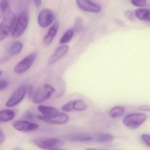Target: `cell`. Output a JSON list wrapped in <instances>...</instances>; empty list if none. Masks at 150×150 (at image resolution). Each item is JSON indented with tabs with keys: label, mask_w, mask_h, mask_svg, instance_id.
<instances>
[{
	"label": "cell",
	"mask_w": 150,
	"mask_h": 150,
	"mask_svg": "<svg viewBox=\"0 0 150 150\" xmlns=\"http://www.w3.org/2000/svg\"><path fill=\"white\" fill-rule=\"evenodd\" d=\"M141 137L144 143L150 146V135L147 134H143L141 135Z\"/></svg>",
	"instance_id": "25"
},
{
	"label": "cell",
	"mask_w": 150,
	"mask_h": 150,
	"mask_svg": "<svg viewBox=\"0 0 150 150\" xmlns=\"http://www.w3.org/2000/svg\"><path fill=\"white\" fill-rule=\"evenodd\" d=\"M74 34V29H70L66 31L62 36L59 40V42L60 44H65L69 42L73 37Z\"/></svg>",
	"instance_id": "19"
},
{
	"label": "cell",
	"mask_w": 150,
	"mask_h": 150,
	"mask_svg": "<svg viewBox=\"0 0 150 150\" xmlns=\"http://www.w3.org/2000/svg\"><path fill=\"white\" fill-rule=\"evenodd\" d=\"M42 0H35V4L37 7L40 6L42 3Z\"/></svg>",
	"instance_id": "30"
},
{
	"label": "cell",
	"mask_w": 150,
	"mask_h": 150,
	"mask_svg": "<svg viewBox=\"0 0 150 150\" xmlns=\"http://www.w3.org/2000/svg\"><path fill=\"white\" fill-rule=\"evenodd\" d=\"M38 110L41 112L42 115H49L58 112L59 110L57 108L51 106L39 105L38 107Z\"/></svg>",
	"instance_id": "17"
},
{
	"label": "cell",
	"mask_w": 150,
	"mask_h": 150,
	"mask_svg": "<svg viewBox=\"0 0 150 150\" xmlns=\"http://www.w3.org/2000/svg\"><path fill=\"white\" fill-rule=\"evenodd\" d=\"M25 117L30 121H34L35 119V117L33 113H31L30 111H27L25 113Z\"/></svg>",
	"instance_id": "26"
},
{
	"label": "cell",
	"mask_w": 150,
	"mask_h": 150,
	"mask_svg": "<svg viewBox=\"0 0 150 150\" xmlns=\"http://www.w3.org/2000/svg\"><path fill=\"white\" fill-rule=\"evenodd\" d=\"M13 127L17 130L28 132L35 131L38 129V125L24 120H16L13 122Z\"/></svg>",
	"instance_id": "10"
},
{
	"label": "cell",
	"mask_w": 150,
	"mask_h": 150,
	"mask_svg": "<svg viewBox=\"0 0 150 150\" xmlns=\"http://www.w3.org/2000/svg\"><path fill=\"white\" fill-rule=\"evenodd\" d=\"M27 91V88L25 86L22 85L17 87L8 100L6 106L10 108L19 104L24 99Z\"/></svg>",
	"instance_id": "7"
},
{
	"label": "cell",
	"mask_w": 150,
	"mask_h": 150,
	"mask_svg": "<svg viewBox=\"0 0 150 150\" xmlns=\"http://www.w3.org/2000/svg\"><path fill=\"white\" fill-rule=\"evenodd\" d=\"M37 56L36 52H33L25 57L15 67V72L16 74H21L27 71L33 65Z\"/></svg>",
	"instance_id": "5"
},
{
	"label": "cell",
	"mask_w": 150,
	"mask_h": 150,
	"mask_svg": "<svg viewBox=\"0 0 150 150\" xmlns=\"http://www.w3.org/2000/svg\"><path fill=\"white\" fill-rule=\"evenodd\" d=\"M59 26V23L56 22L50 27L43 40V43L45 46H49L52 42L57 33Z\"/></svg>",
	"instance_id": "11"
},
{
	"label": "cell",
	"mask_w": 150,
	"mask_h": 150,
	"mask_svg": "<svg viewBox=\"0 0 150 150\" xmlns=\"http://www.w3.org/2000/svg\"><path fill=\"white\" fill-rule=\"evenodd\" d=\"M125 16L127 18V20L132 22H134L136 21V17L134 14L131 11H126L125 12Z\"/></svg>",
	"instance_id": "24"
},
{
	"label": "cell",
	"mask_w": 150,
	"mask_h": 150,
	"mask_svg": "<svg viewBox=\"0 0 150 150\" xmlns=\"http://www.w3.org/2000/svg\"><path fill=\"white\" fill-rule=\"evenodd\" d=\"M131 2L134 6L139 7L145 6L147 4L146 0H131Z\"/></svg>",
	"instance_id": "23"
},
{
	"label": "cell",
	"mask_w": 150,
	"mask_h": 150,
	"mask_svg": "<svg viewBox=\"0 0 150 150\" xmlns=\"http://www.w3.org/2000/svg\"><path fill=\"white\" fill-rule=\"evenodd\" d=\"M138 109L142 111H150V106L149 105H142L138 108Z\"/></svg>",
	"instance_id": "28"
},
{
	"label": "cell",
	"mask_w": 150,
	"mask_h": 150,
	"mask_svg": "<svg viewBox=\"0 0 150 150\" xmlns=\"http://www.w3.org/2000/svg\"><path fill=\"white\" fill-rule=\"evenodd\" d=\"M38 119L41 121L55 125H63L68 122L69 117L66 114L58 111L49 115H38Z\"/></svg>",
	"instance_id": "4"
},
{
	"label": "cell",
	"mask_w": 150,
	"mask_h": 150,
	"mask_svg": "<svg viewBox=\"0 0 150 150\" xmlns=\"http://www.w3.org/2000/svg\"><path fill=\"white\" fill-rule=\"evenodd\" d=\"M23 48L22 43L19 41L14 42L9 46L8 53L10 56H15L21 52Z\"/></svg>",
	"instance_id": "16"
},
{
	"label": "cell",
	"mask_w": 150,
	"mask_h": 150,
	"mask_svg": "<svg viewBox=\"0 0 150 150\" xmlns=\"http://www.w3.org/2000/svg\"><path fill=\"white\" fill-rule=\"evenodd\" d=\"M146 117V115L144 113H133L126 116L123 120V122L128 128L136 129L145 122Z\"/></svg>",
	"instance_id": "3"
},
{
	"label": "cell",
	"mask_w": 150,
	"mask_h": 150,
	"mask_svg": "<svg viewBox=\"0 0 150 150\" xmlns=\"http://www.w3.org/2000/svg\"><path fill=\"white\" fill-rule=\"evenodd\" d=\"M83 23L81 18L78 17L76 18L74 23V30L77 32H80L83 29Z\"/></svg>",
	"instance_id": "22"
},
{
	"label": "cell",
	"mask_w": 150,
	"mask_h": 150,
	"mask_svg": "<svg viewBox=\"0 0 150 150\" xmlns=\"http://www.w3.org/2000/svg\"><path fill=\"white\" fill-rule=\"evenodd\" d=\"M69 49V47L67 45H63L57 48L53 55L49 59L48 64H52L56 63L67 53Z\"/></svg>",
	"instance_id": "13"
},
{
	"label": "cell",
	"mask_w": 150,
	"mask_h": 150,
	"mask_svg": "<svg viewBox=\"0 0 150 150\" xmlns=\"http://www.w3.org/2000/svg\"><path fill=\"white\" fill-rule=\"evenodd\" d=\"M29 23V15L26 10L23 12L17 18L16 22L11 32L13 38H18L24 33Z\"/></svg>",
	"instance_id": "2"
},
{
	"label": "cell",
	"mask_w": 150,
	"mask_h": 150,
	"mask_svg": "<svg viewBox=\"0 0 150 150\" xmlns=\"http://www.w3.org/2000/svg\"><path fill=\"white\" fill-rule=\"evenodd\" d=\"M79 8L85 12L99 13L101 11V7L97 3L91 0H76Z\"/></svg>",
	"instance_id": "9"
},
{
	"label": "cell",
	"mask_w": 150,
	"mask_h": 150,
	"mask_svg": "<svg viewBox=\"0 0 150 150\" xmlns=\"http://www.w3.org/2000/svg\"><path fill=\"white\" fill-rule=\"evenodd\" d=\"M135 16L139 20L145 21H150V10L145 8L138 9L135 11Z\"/></svg>",
	"instance_id": "15"
},
{
	"label": "cell",
	"mask_w": 150,
	"mask_h": 150,
	"mask_svg": "<svg viewBox=\"0 0 150 150\" xmlns=\"http://www.w3.org/2000/svg\"><path fill=\"white\" fill-rule=\"evenodd\" d=\"M55 18L54 13L49 9H44L39 13L38 17V24L42 28H45L51 25Z\"/></svg>",
	"instance_id": "8"
},
{
	"label": "cell",
	"mask_w": 150,
	"mask_h": 150,
	"mask_svg": "<svg viewBox=\"0 0 150 150\" xmlns=\"http://www.w3.org/2000/svg\"><path fill=\"white\" fill-rule=\"evenodd\" d=\"M125 111V108L122 106H118L114 107L109 111L110 116L113 118L120 117Z\"/></svg>",
	"instance_id": "18"
},
{
	"label": "cell",
	"mask_w": 150,
	"mask_h": 150,
	"mask_svg": "<svg viewBox=\"0 0 150 150\" xmlns=\"http://www.w3.org/2000/svg\"><path fill=\"white\" fill-rule=\"evenodd\" d=\"M5 137L4 133L2 132V130H1L0 131V145H1L3 142L5 141Z\"/></svg>",
	"instance_id": "29"
},
{
	"label": "cell",
	"mask_w": 150,
	"mask_h": 150,
	"mask_svg": "<svg viewBox=\"0 0 150 150\" xmlns=\"http://www.w3.org/2000/svg\"><path fill=\"white\" fill-rule=\"evenodd\" d=\"M37 146L45 150H56L62 147L64 141L57 138H46L38 139L35 141Z\"/></svg>",
	"instance_id": "6"
},
{
	"label": "cell",
	"mask_w": 150,
	"mask_h": 150,
	"mask_svg": "<svg viewBox=\"0 0 150 150\" xmlns=\"http://www.w3.org/2000/svg\"><path fill=\"white\" fill-rule=\"evenodd\" d=\"M8 85L7 81L6 80H1L0 81V90H2L5 89Z\"/></svg>",
	"instance_id": "27"
},
{
	"label": "cell",
	"mask_w": 150,
	"mask_h": 150,
	"mask_svg": "<svg viewBox=\"0 0 150 150\" xmlns=\"http://www.w3.org/2000/svg\"><path fill=\"white\" fill-rule=\"evenodd\" d=\"M114 139L113 135L107 133H101L99 134L96 138L97 142L100 143H108L111 142Z\"/></svg>",
	"instance_id": "20"
},
{
	"label": "cell",
	"mask_w": 150,
	"mask_h": 150,
	"mask_svg": "<svg viewBox=\"0 0 150 150\" xmlns=\"http://www.w3.org/2000/svg\"><path fill=\"white\" fill-rule=\"evenodd\" d=\"M87 106L85 102L82 100H73V110L76 111H82L86 109Z\"/></svg>",
	"instance_id": "21"
},
{
	"label": "cell",
	"mask_w": 150,
	"mask_h": 150,
	"mask_svg": "<svg viewBox=\"0 0 150 150\" xmlns=\"http://www.w3.org/2000/svg\"><path fill=\"white\" fill-rule=\"evenodd\" d=\"M55 91V88L51 85L44 84L39 87L33 93L32 101L35 103H42L50 99Z\"/></svg>",
	"instance_id": "1"
},
{
	"label": "cell",
	"mask_w": 150,
	"mask_h": 150,
	"mask_svg": "<svg viewBox=\"0 0 150 150\" xmlns=\"http://www.w3.org/2000/svg\"><path fill=\"white\" fill-rule=\"evenodd\" d=\"M64 138L71 142H88L93 139L92 137L84 133H69L65 136Z\"/></svg>",
	"instance_id": "12"
},
{
	"label": "cell",
	"mask_w": 150,
	"mask_h": 150,
	"mask_svg": "<svg viewBox=\"0 0 150 150\" xmlns=\"http://www.w3.org/2000/svg\"><path fill=\"white\" fill-rule=\"evenodd\" d=\"M15 112L12 110L6 109L0 112V122H6L12 120L15 117Z\"/></svg>",
	"instance_id": "14"
}]
</instances>
